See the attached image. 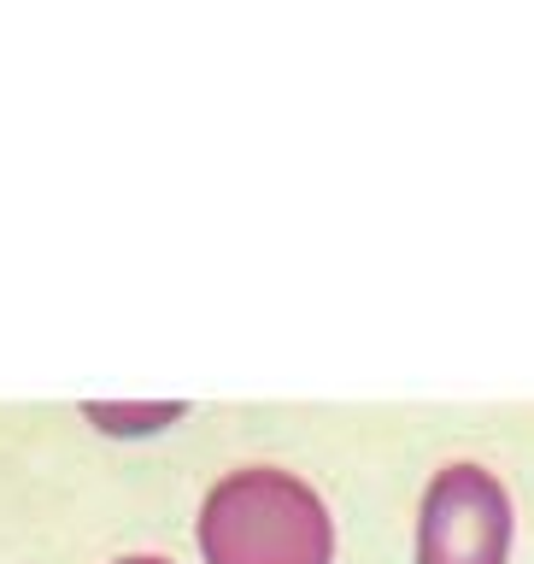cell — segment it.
<instances>
[{
    "mask_svg": "<svg viewBox=\"0 0 534 564\" xmlns=\"http://www.w3.org/2000/svg\"><path fill=\"white\" fill-rule=\"evenodd\" d=\"M83 417L106 435H153L171 430L176 417H188L183 400H153V405H106V400H83Z\"/></svg>",
    "mask_w": 534,
    "mask_h": 564,
    "instance_id": "obj_3",
    "label": "cell"
},
{
    "mask_svg": "<svg viewBox=\"0 0 534 564\" xmlns=\"http://www.w3.org/2000/svg\"><path fill=\"white\" fill-rule=\"evenodd\" d=\"M112 564H176V558H165V553H130V558H112Z\"/></svg>",
    "mask_w": 534,
    "mask_h": 564,
    "instance_id": "obj_4",
    "label": "cell"
},
{
    "mask_svg": "<svg viewBox=\"0 0 534 564\" xmlns=\"http://www.w3.org/2000/svg\"><path fill=\"white\" fill-rule=\"evenodd\" d=\"M517 511L505 482L476 458L440 465L417 506V564H505Z\"/></svg>",
    "mask_w": 534,
    "mask_h": 564,
    "instance_id": "obj_2",
    "label": "cell"
},
{
    "mask_svg": "<svg viewBox=\"0 0 534 564\" xmlns=\"http://www.w3.org/2000/svg\"><path fill=\"white\" fill-rule=\"evenodd\" d=\"M194 546L206 564H335V518L306 476L241 465L206 488Z\"/></svg>",
    "mask_w": 534,
    "mask_h": 564,
    "instance_id": "obj_1",
    "label": "cell"
}]
</instances>
